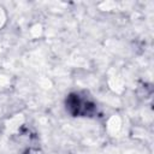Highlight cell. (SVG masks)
<instances>
[{
  "label": "cell",
  "instance_id": "6da1fadb",
  "mask_svg": "<svg viewBox=\"0 0 154 154\" xmlns=\"http://www.w3.org/2000/svg\"><path fill=\"white\" fill-rule=\"evenodd\" d=\"M66 108L73 116H90L95 111V105L79 94H71L66 100Z\"/></svg>",
  "mask_w": 154,
  "mask_h": 154
}]
</instances>
